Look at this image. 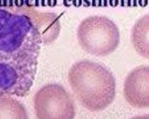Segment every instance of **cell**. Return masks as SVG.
I'll list each match as a JSON object with an SVG mask.
<instances>
[{"mask_svg":"<svg viewBox=\"0 0 149 119\" xmlns=\"http://www.w3.org/2000/svg\"><path fill=\"white\" fill-rule=\"evenodd\" d=\"M68 81L77 100L87 110L99 112L114 100L116 80L105 66L90 60L72 65Z\"/></svg>","mask_w":149,"mask_h":119,"instance_id":"obj_2","label":"cell"},{"mask_svg":"<svg viewBox=\"0 0 149 119\" xmlns=\"http://www.w3.org/2000/svg\"><path fill=\"white\" fill-rule=\"evenodd\" d=\"M36 4L37 0H0V8L16 13H22Z\"/></svg>","mask_w":149,"mask_h":119,"instance_id":"obj_8","label":"cell"},{"mask_svg":"<svg viewBox=\"0 0 149 119\" xmlns=\"http://www.w3.org/2000/svg\"><path fill=\"white\" fill-rule=\"evenodd\" d=\"M127 103L135 108H149V68L141 65L127 76L123 87Z\"/></svg>","mask_w":149,"mask_h":119,"instance_id":"obj_5","label":"cell"},{"mask_svg":"<svg viewBox=\"0 0 149 119\" xmlns=\"http://www.w3.org/2000/svg\"><path fill=\"white\" fill-rule=\"evenodd\" d=\"M33 108L38 119H72L76 113L72 96L57 83L41 87L33 97Z\"/></svg>","mask_w":149,"mask_h":119,"instance_id":"obj_4","label":"cell"},{"mask_svg":"<svg viewBox=\"0 0 149 119\" xmlns=\"http://www.w3.org/2000/svg\"><path fill=\"white\" fill-rule=\"evenodd\" d=\"M132 43L135 50L141 56L149 58L148 15H145L137 22L132 30Z\"/></svg>","mask_w":149,"mask_h":119,"instance_id":"obj_6","label":"cell"},{"mask_svg":"<svg viewBox=\"0 0 149 119\" xmlns=\"http://www.w3.org/2000/svg\"><path fill=\"white\" fill-rule=\"evenodd\" d=\"M42 44L44 38L31 16L0 8V96L28 95Z\"/></svg>","mask_w":149,"mask_h":119,"instance_id":"obj_1","label":"cell"},{"mask_svg":"<svg viewBox=\"0 0 149 119\" xmlns=\"http://www.w3.org/2000/svg\"><path fill=\"white\" fill-rule=\"evenodd\" d=\"M77 38L86 53L104 57L113 53L119 44L120 34L117 25L105 16H90L80 23Z\"/></svg>","mask_w":149,"mask_h":119,"instance_id":"obj_3","label":"cell"},{"mask_svg":"<svg viewBox=\"0 0 149 119\" xmlns=\"http://www.w3.org/2000/svg\"><path fill=\"white\" fill-rule=\"evenodd\" d=\"M28 118L24 105L12 96H0V118Z\"/></svg>","mask_w":149,"mask_h":119,"instance_id":"obj_7","label":"cell"}]
</instances>
